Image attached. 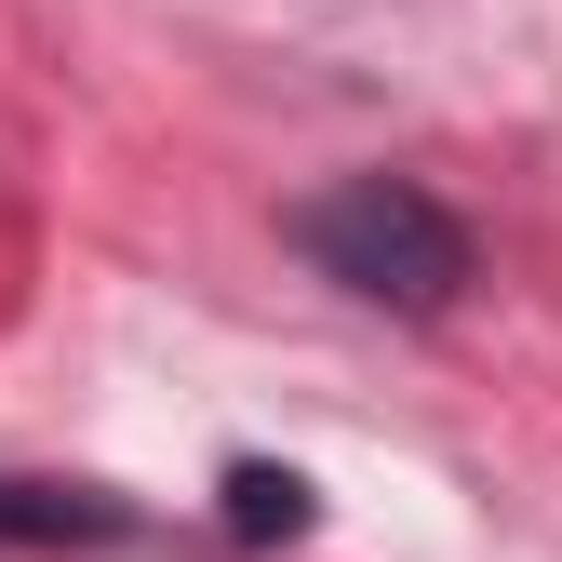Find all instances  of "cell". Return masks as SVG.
Returning a JSON list of instances; mask_svg holds the SVG:
<instances>
[{"label":"cell","mask_w":562,"mask_h":562,"mask_svg":"<svg viewBox=\"0 0 562 562\" xmlns=\"http://www.w3.org/2000/svg\"><path fill=\"white\" fill-rule=\"evenodd\" d=\"M295 241H308V268L348 281L362 308H456V295H469V228H456L415 175H348V188L295 201Z\"/></svg>","instance_id":"6da1fadb"},{"label":"cell","mask_w":562,"mask_h":562,"mask_svg":"<svg viewBox=\"0 0 562 562\" xmlns=\"http://www.w3.org/2000/svg\"><path fill=\"white\" fill-rule=\"evenodd\" d=\"M308 522H322V496H308L295 469H268V456L228 469V536H241V549H295Z\"/></svg>","instance_id":"3957f363"},{"label":"cell","mask_w":562,"mask_h":562,"mask_svg":"<svg viewBox=\"0 0 562 562\" xmlns=\"http://www.w3.org/2000/svg\"><path fill=\"white\" fill-rule=\"evenodd\" d=\"M0 536H27V549H108L121 509L108 496H67V482H0Z\"/></svg>","instance_id":"7a4b0ae2"}]
</instances>
